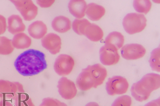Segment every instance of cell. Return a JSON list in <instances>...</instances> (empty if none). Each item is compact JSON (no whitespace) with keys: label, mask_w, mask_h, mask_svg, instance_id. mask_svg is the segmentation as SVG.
Masks as SVG:
<instances>
[{"label":"cell","mask_w":160,"mask_h":106,"mask_svg":"<svg viewBox=\"0 0 160 106\" xmlns=\"http://www.w3.org/2000/svg\"><path fill=\"white\" fill-rule=\"evenodd\" d=\"M105 12V9L103 7L94 3H91L87 5L85 13L91 20L97 21L103 16Z\"/></svg>","instance_id":"obj_16"},{"label":"cell","mask_w":160,"mask_h":106,"mask_svg":"<svg viewBox=\"0 0 160 106\" xmlns=\"http://www.w3.org/2000/svg\"><path fill=\"white\" fill-rule=\"evenodd\" d=\"M57 87L60 95L66 99H72L77 93V90L74 83L66 77H62L59 80Z\"/></svg>","instance_id":"obj_10"},{"label":"cell","mask_w":160,"mask_h":106,"mask_svg":"<svg viewBox=\"0 0 160 106\" xmlns=\"http://www.w3.org/2000/svg\"><path fill=\"white\" fill-rule=\"evenodd\" d=\"M107 75L106 68L99 64H96L82 69L76 81L77 87L82 91L96 88L103 82Z\"/></svg>","instance_id":"obj_2"},{"label":"cell","mask_w":160,"mask_h":106,"mask_svg":"<svg viewBox=\"0 0 160 106\" xmlns=\"http://www.w3.org/2000/svg\"></svg>","instance_id":"obj_30"},{"label":"cell","mask_w":160,"mask_h":106,"mask_svg":"<svg viewBox=\"0 0 160 106\" xmlns=\"http://www.w3.org/2000/svg\"><path fill=\"white\" fill-rule=\"evenodd\" d=\"M41 44L43 47L52 54L58 53L61 48V40L60 37L56 34H48L42 39Z\"/></svg>","instance_id":"obj_11"},{"label":"cell","mask_w":160,"mask_h":106,"mask_svg":"<svg viewBox=\"0 0 160 106\" xmlns=\"http://www.w3.org/2000/svg\"><path fill=\"white\" fill-rule=\"evenodd\" d=\"M90 23L89 21L85 18L76 19L72 23L73 30L78 35H83L85 27Z\"/></svg>","instance_id":"obj_22"},{"label":"cell","mask_w":160,"mask_h":106,"mask_svg":"<svg viewBox=\"0 0 160 106\" xmlns=\"http://www.w3.org/2000/svg\"><path fill=\"white\" fill-rule=\"evenodd\" d=\"M54 1V0H37L36 2L41 7L47 8L50 7Z\"/></svg>","instance_id":"obj_26"},{"label":"cell","mask_w":160,"mask_h":106,"mask_svg":"<svg viewBox=\"0 0 160 106\" xmlns=\"http://www.w3.org/2000/svg\"><path fill=\"white\" fill-rule=\"evenodd\" d=\"M147 20L144 15L137 13L127 14L122 21L126 31L131 35L142 31L146 25Z\"/></svg>","instance_id":"obj_4"},{"label":"cell","mask_w":160,"mask_h":106,"mask_svg":"<svg viewBox=\"0 0 160 106\" xmlns=\"http://www.w3.org/2000/svg\"><path fill=\"white\" fill-rule=\"evenodd\" d=\"M118 49L114 46L105 44L99 51L100 59L105 65H111L117 63L120 59Z\"/></svg>","instance_id":"obj_8"},{"label":"cell","mask_w":160,"mask_h":106,"mask_svg":"<svg viewBox=\"0 0 160 106\" xmlns=\"http://www.w3.org/2000/svg\"><path fill=\"white\" fill-rule=\"evenodd\" d=\"M150 65L152 69L159 72L160 68V48L153 49L151 52L149 60Z\"/></svg>","instance_id":"obj_21"},{"label":"cell","mask_w":160,"mask_h":106,"mask_svg":"<svg viewBox=\"0 0 160 106\" xmlns=\"http://www.w3.org/2000/svg\"><path fill=\"white\" fill-rule=\"evenodd\" d=\"M145 48L138 44H130L124 45L121 50L122 57L128 60L137 59L143 57L146 53Z\"/></svg>","instance_id":"obj_9"},{"label":"cell","mask_w":160,"mask_h":106,"mask_svg":"<svg viewBox=\"0 0 160 106\" xmlns=\"http://www.w3.org/2000/svg\"><path fill=\"white\" fill-rule=\"evenodd\" d=\"M83 35L92 41L97 42L102 39L103 33L99 26L90 22L85 27Z\"/></svg>","instance_id":"obj_17"},{"label":"cell","mask_w":160,"mask_h":106,"mask_svg":"<svg viewBox=\"0 0 160 106\" xmlns=\"http://www.w3.org/2000/svg\"><path fill=\"white\" fill-rule=\"evenodd\" d=\"M28 30L31 37L35 39H39L43 38L46 34L47 28L46 25L42 21H37L29 25Z\"/></svg>","instance_id":"obj_13"},{"label":"cell","mask_w":160,"mask_h":106,"mask_svg":"<svg viewBox=\"0 0 160 106\" xmlns=\"http://www.w3.org/2000/svg\"><path fill=\"white\" fill-rule=\"evenodd\" d=\"M151 6V2L148 0H135L133 2V6L135 10L138 12L145 14L149 12Z\"/></svg>","instance_id":"obj_20"},{"label":"cell","mask_w":160,"mask_h":106,"mask_svg":"<svg viewBox=\"0 0 160 106\" xmlns=\"http://www.w3.org/2000/svg\"><path fill=\"white\" fill-rule=\"evenodd\" d=\"M160 98L152 101L146 104L144 106H160Z\"/></svg>","instance_id":"obj_28"},{"label":"cell","mask_w":160,"mask_h":106,"mask_svg":"<svg viewBox=\"0 0 160 106\" xmlns=\"http://www.w3.org/2000/svg\"><path fill=\"white\" fill-rule=\"evenodd\" d=\"M7 27L8 31L12 34H16L23 31L25 25L21 18L18 15H13L8 19Z\"/></svg>","instance_id":"obj_14"},{"label":"cell","mask_w":160,"mask_h":106,"mask_svg":"<svg viewBox=\"0 0 160 106\" xmlns=\"http://www.w3.org/2000/svg\"><path fill=\"white\" fill-rule=\"evenodd\" d=\"M12 41L13 46L18 48H28L30 46L32 43L31 38L23 33L16 34L13 37Z\"/></svg>","instance_id":"obj_18"},{"label":"cell","mask_w":160,"mask_h":106,"mask_svg":"<svg viewBox=\"0 0 160 106\" xmlns=\"http://www.w3.org/2000/svg\"><path fill=\"white\" fill-rule=\"evenodd\" d=\"M40 106H67V104L59 100L51 98H44Z\"/></svg>","instance_id":"obj_25"},{"label":"cell","mask_w":160,"mask_h":106,"mask_svg":"<svg viewBox=\"0 0 160 106\" xmlns=\"http://www.w3.org/2000/svg\"><path fill=\"white\" fill-rule=\"evenodd\" d=\"M86 2L83 0H72L68 4L71 14L78 19H81L85 15L87 7Z\"/></svg>","instance_id":"obj_12"},{"label":"cell","mask_w":160,"mask_h":106,"mask_svg":"<svg viewBox=\"0 0 160 106\" xmlns=\"http://www.w3.org/2000/svg\"><path fill=\"white\" fill-rule=\"evenodd\" d=\"M51 25L53 29L59 33H64L69 30L71 23L69 19L64 16L56 17L52 20Z\"/></svg>","instance_id":"obj_15"},{"label":"cell","mask_w":160,"mask_h":106,"mask_svg":"<svg viewBox=\"0 0 160 106\" xmlns=\"http://www.w3.org/2000/svg\"><path fill=\"white\" fill-rule=\"evenodd\" d=\"M131 98L128 95H124L116 99L111 106H131Z\"/></svg>","instance_id":"obj_24"},{"label":"cell","mask_w":160,"mask_h":106,"mask_svg":"<svg viewBox=\"0 0 160 106\" xmlns=\"http://www.w3.org/2000/svg\"><path fill=\"white\" fill-rule=\"evenodd\" d=\"M124 40V36L121 33L113 31L109 33L107 36L104 43L105 44L113 45L118 49L122 46Z\"/></svg>","instance_id":"obj_19"},{"label":"cell","mask_w":160,"mask_h":106,"mask_svg":"<svg viewBox=\"0 0 160 106\" xmlns=\"http://www.w3.org/2000/svg\"><path fill=\"white\" fill-rule=\"evenodd\" d=\"M19 11L24 20L30 21L38 14V8L31 0H10Z\"/></svg>","instance_id":"obj_5"},{"label":"cell","mask_w":160,"mask_h":106,"mask_svg":"<svg viewBox=\"0 0 160 106\" xmlns=\"http://www.w3.org/2000/svg\"><path fill=\"white\" fill-rule=\"evenodd\" d=\"M14 66L17 71L24 76L37 75L47 67L45 54L33 49L20 54L15 60Z\"/></svg>","instance_id":"obj_1"},{"label":"cell","mask_w":160,"mask_h":106,"mask_svg":"<svg viewBox=\"0 0 160 106\" xmlns=\"http://www.w3.org/2000/svg\"><path fill=\"white\" fill-rule=\"evenodd\" d=\"M129 85L127 80L119 76H115L109 78L106 83V89L110 95L121 94L125 93Z\"/></svg>","instance_id":"obj_6"},{"label":"cell","mask_w":160,"mask_h":106,"mask_svg":"<svg viewBox=\"0 0 160 106\" xmlns=\"http://www.w3.org/2000/svg\"><path fill=\"white\" fill-rule=\"evenodd\" d=\"M13 49L12 41L5 36L0 37V53H7Z\"/></svg>","instance_id":"obj_23"},{"label":"cell","mask_w":160,"mask_h":106,"mask_svg":"<svg viewBox=\"0 0 160 106\" xmlns=\"http://www.w3.org/2000/svg\"><path fill=\"white\" fill-rule=\"evenodd\" d=\"M74 65V61L71 56L66 54H61L55 60L54 69L59 75L65 76L71 72Z\"/></svg>","instance_id":"obj_7"},{"label":"cell","mask_w":160,"mask_h":106,"mask_svg":"<svg viewBox=\"0 0 160 106\" xmlns=\"http://www.w3.org/2000/svg\"><path fill=\"white\" fill-rule=\"evenodd\" d=\"M6 27V18L2 15H0V35L5 32Z\"/></svg>","instance_id":"obj_27"},{"label":"cell","mask_w":160,"mask_h":106,"mask_svg":"<svg viewBox=\"0 0 160 106\" xmlns=\"http://www.w3.org/2000/svg\"><path fill=\"white\" fill-rule=\"evenodd\" d=\"M85 106H99V105L96 102H91L88 103Z\"/></svg>","instance_id":"obj_29"},{"label":"cell","mask_w":160,"mask_h":106,"mask_svg":"<svg viewBox=\"0 0 160 106\" xmlns=\"http://www.w3.org/2000/svg\"><path fill=\"white\" fill-rule=\"evenodd\" d=\"M160 86V76L154 73L147 74L134 83L131 88L132 96L139 102L147 100L151 92Z\"/></svg>","instance_id":"obj_3"}]
</instances>
